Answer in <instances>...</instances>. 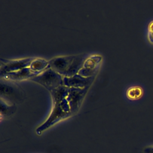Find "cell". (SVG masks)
Wrapping results in <instances>:
<instances>
[{
    "mask_svg": "<svg viewBox=\"0 0 153 153\" xmlns=\"http://www.w3.org/2000/svg\"><path fill=\"white\" fill-rule=\"evenodd\" d=\"M72 115L69 105L66 99L59 103L53 104V107L46 120L38 126L35 131L37 134H41L42 132L53 126L62 120Z\"/></svg>",
    "mask_w": 153,
    "mask_h": 153,
    "instance_id": "1",
    "label": "cell"
},
{
    "mask_svg": "<svg viewBox=\"0 0 153 153\" xmlns=\"http://www.w3.org/2000/svg\"><path fill=\"white\" fill-rule=\"evenodd\" d=\"M30 79L42 85L49 91L63 85V76L51 69L50 66Z\"/></svg>",
    "mask_w": 153,
    "mask_h": 153,
    "instance_id": "2",
    "label": "cell"
},
{
    "mask_svg": "<svg viewBox=\"0 0 153 153\" xmlns=\"http://www.w3.org/2000/svg\"><path fill=\"white\" fill-rule=\"evenodd\" d=\"M35 57H26L15 60L1 59L0 75L5 74L16 72L25 68L29 67Z\"/></svg>",
    "mask_w": 153,
    "mask_h": 153,
    "instance_id": "3",
    "label": "cell"
},
{
    "mask_svg": "<svg viewBox=\"0 0 153 153\" xmlns=\"http://www.w3.org/2000/svg\"><path fill=\"white\" fill-rule=\"evenodd\" d=\"M88 88L89 87L83 88L71 87L69 88L66 100L69 105L72 115L76 114L79 110Z\"/></svg>",
    "mask_w": 153,
    "mask_h": 153,
    "instance_id": "4",
    "label": "cell"
},
{
    "mask_svg": "<svg viewBox=\"0 0 153 153\" xmlns=\"http://www.w3.org/2000/svg\"><path fill=\"white\" fill-rule=\"evenodd\" d=\"M74 56L75 55L54 57L48 60L49 66L56 72L65 76L74 60Z\"/></svg>",
    "mask_w": 153,
    "mask_h": 153,
    "instance_id": "5",
    "label": "cell"
},
{
    "mask_svg": "<svg viewBox=\"0 0 153 153\" xmlns=\"http://www.w3.org/2000/svg\"><path fill=\"white\" fill-rule=\"evenodd\" d=\"M94 76L84 77L78 74L69 77L63 76V85L69 88H83L90 87L94 79Z\"/></svg>",
    "mask_w": 153,
    "mask_h": 153,
    "instance_id": "6",
    "label": "cell"
},
{
    "mask_svg": "<svg viewBox=\"0 0 153 153\" xmlns=\"http://www.w3.org/2000/svg\"><path fill=\"white\" fill-rule=\"evenodd\" d=\"M38 75V74L33 72L29 67L25 68L16 72H12L5 74L1 76L5 80L8 81H21L26 79H30L32 77Z\"/></svg>",
    "mask_w": 153,
    "mask_h": 153,
    "instance_id": "7",
    "label": "cell"
},
{
    "mask_svg": "<svg viewBox=\"0 0 153 153\" xmlns=\"http://www.w3.org/2000/svg\"><path fill=\"white\" fill-rule=\"evenodd\" d=\"M0 93L1 96H5L7 97L19 99L22 95V92L19 88L13 84L8 82H1Z\"/></svg>",
    "mask_w": 153,
    "mask_h": 153,
    "instance_id": "8",
    "label": "cell"
},
{
    "mask_svg": "<svg viewBox=\"0 0 153 153\" xmlns=\"http://www.w3.org/2000/svg\"><path fill=\"white\" fill-rule=\"evenodd\" d=\"M87 58L86 54H84L75 55L74 60L65 76L69 77L77 74L79 70L83 67L84 63Z\"/></svg>",
    "mask_w": 153,
    "mask_h": 153,
    "instance_id": "9",
    "label": "cell"
},
{
    "mask_svg": "<svg viewBox=\"0 0 153 153\" xmlns=\"http://www.w3.org/2000/svg\"><path fill=\"white\" fill-rule=\"evenodd\" d=\"M69 87L62 85L50 91L53 104L60 102L63 99H66L69 93Z\"/></svg>",
    "mask_w": 153,
    "mask_h": 153,
    "instance_id": "10",
    "label": "cell"
},
{
    "mask_svg": "<svg viewBox=\"0 0 153 153\" xmlns=\"http://www.w3.org/2000/svg\"><path fill=\"white\" fill-rule=\"evenodd\" d=\"M49 66V61L44 59L35 57L29 65V68L34 72L40 74Z\"/></svg>",
    "mask_w": 153,
    "mask_h": 153,
    "instance_id": "11",
    "label": "cell"
},
{
    "mask_svg": "<svg viewBox=\"0 0 153 153\" xmlns=\"http://www.w3.org/2000/svg\"><path fill=\"white\" fill-rule=\"evenodd\" d=\"M143 94V90L140 86L134 85L129 87L126 92L127 97L130 100L140 99Z\"/></svg>",
    "mask_w": 153,
    "mask_h": 153,
    "instance_id": "12",
    "label": "cell"
},
{
    "mask_svg": "<svg viewBox=\"0 0 153 153\" xmlns=\"http://www.w3.org/2000/svg\"><path fill=\"white\" fill-rule=\"evenodd\" d=\"M16 110V107L14 105L7 104L3 100H1V117H8L13 114Z\"/></svg>",
    "mask_w": 153,
    "mask_h": 153,
    "instance_id": "13",
    "label": "cell"
},
{
    "mask_svg": "<svg viewBox=\"0 0 153 153\" xmlns=\"http://www.w3.org/2000/svg\"><path fill=\"white\" fill-rule=\"evenodd\" d=\"M102 60V56L98 54L92 55L89 57H87L85 60L83 67L94 68L98 66V64Z\"/></svg>",
    "mask_w": 153,
    "mask_h": 153,
    "instance_id": "14",
    "label": "cell"
},
{
    "mask_svg": "<svg viewBox=\"0 0 153 153\" xmlns=\"http://www.w3.org/2000/svg\"><path fill=\"white\" fill-rule=\"evenodd\" d=\"M97 67L91 68H86L82 67L79 71L78 72V74L84 77H91L94 76L96 72L97 71Z\"/></svg>",
    "mask_w": 153,
    "mask_h": 153,
    "instance_id": "15",
    "label": "cell"
},
{
    "mask_svg": "<svg viewBox=\"0 0 153 153\" xmlns=\"http://www.w3.org/2000/svg\"><path fill=\"white\" fill-rule=\"evenodd\" d=\"M147 39L148 42L153 45V20H152L147 27Z\"/></svg>",
    "mask_w": 153,
    "mask_h": 153,
    "instance_id": "16",
    "label": "cell"
},
{
    "mask_svg": "<svg viewBox=\"0 0 153 153\" xmlns=\"http://www.w3.org/2000/svg\"><path fill=\"white\" fill-rule=\"evenodd\" d=\"M143 153H153V145L145 146L143 149Z\"/></svg>",
    "mask_w": 153,
    "mask_h": 153,
    "instance_id": "17",
    "label": "cell"
}]
</instances>
